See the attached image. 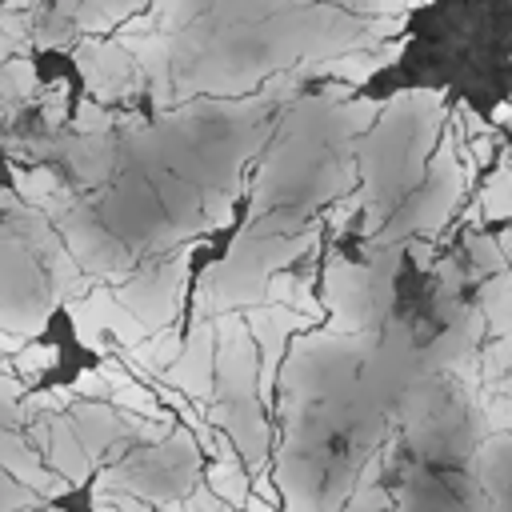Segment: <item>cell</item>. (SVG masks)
Masks as SVG:
<instances>
[{
	"instance_id": "6da1fadb",
	"label": "cell",
	"mask_w": 512,
	"mask_h": 512,
	"mask_svg": "<svg viewBox=\"0 0 512 512\" xmlns=\"http://www.w3.org/2000/svg\"><path fill=\"white\" fill-rule=\"evenodd\" d=\"M212 324H196L192 328V340L180 348L176 364L164 368V384L180 388L184 396L192 400H212Z\"/></svg>"
},
{
	"instance_id": "2e32d148",
	"label": "cell",
	"mask_w": 512,
	"mask_h": 512,
	"mask_svg": "<svg viewBox=\"0 0 512 512\" xmlns=\"http://www.w3.org/2000/svg\"><path fill=\"white\" fill-rule=\"evenodd\" d=\"M252 492H256L260 500H268V504H276V500H280V496H276V484H272L268 476H260V472H256V480H252Z\"/></svg>"
},
{
	"instance_id": "52a82bcc",
	"label": "cell",
	"mask_w": 512,
	"mask_h": 512,
	"mask_svg": "<svg viewBox=\"0 0 512 512\" xmlns=\"http://www.w3.org/2000/svg\"><path fill=\"white\" fill-rule=\"evenodd\" d=\"M484 400V424L492 432H512V396H480Z\"/></svg>"
},
{
	"instance_id": "ffe728a7",
	"label": "cell",
	"mask_w": 512,
	"mask_h": 512,
	"mask_svg": "<svg viewBox=\"0 0 512 512\" xmlns=\"http://www.w3.org/2000/svg\"><path fill=\"white\" fill-rule=\"evenodd\" d=\"M412 256H416V264L424 268V264H428V244H412Z\"/></svg>"
},
{
	"instance_id": "4fadbf2b",
	"label": "cell",
	"mask_w": 512,
	"mask_h": 512,
	"mask_svg": "<svg viewBox=\"0 0 512 512\" xmlns=\"http://www.w3.org/2000/svg\"><path fill=\"white\" fill-rule=\"evenodd\" d=\"M372 116H376V104H368V100H356L344 108V120L352 124V132H364L372 124Z\"/></svg>"
},
{
	"instance_id": "3957f363",
	"label": "cell",
	"mask_w": 512,
	"mask_h": 512,
	"mask_svg": "<svg viewBox=\"0 0 512 512\" xmlns=\"http://www.w3.org/2000/svg\"><path fill=\"white\" fill-rule=\"evenodd\" d=\"M208 488H212L224 504H232V508H244L248 496H252V480L240 472V460H216V464L208 468Z\"/></svg>"
},
{
	"instance_id": "8fae6325",
	"label": "cell",
	"mask_w": 512,
	"mask_h": 512,
	"mask_svg": "<svg viewBox=\"0 0 512 512\" xmlns=\"http://www.w3.org/2000/svg\"><path fill=\"white\" fill-rule=\"evenodd\" d=\"M296 280L288 276V272H276V276H268V304H288L292 308V300H296Z\"/></svg>"
},
{
	"instance_id": "9a60e30c",
	"label": "cell",
	"mask_w": 512,
	"mask_h": 512,
	"mask_svg": "<svg viewBox=\"0 0 512 512\" xmlns=\"http://www.w3.org/2000/svg\"><path fill=\"white\" fill-rule=\"evenodd\" d=\"M472 164H488L492 160V136L488 132H480V136H472V156H468Z\"/></svg>"
},
{
	"instance_id": "277c9868",
	"label": "cell",
	"mask_w": 512,
	"mask_h": 512,
	"mask_svg": "<svg viewBox=\"0 0 512 512\" xmlns=\"http://www.w3.org/2000/svg\"><path fill=\"white\" fill-rule=\"evenodd\" d=\"M512 372V336H496L484 352H480V376L488 380V384H496L500 376H508Z\"/></svg>"
},
{
	"instance_id": "ba28073f",
	"label": "cell",
	"mask_w": 512,
	"mask_h": 512,
	"mask_svg": "<svg viewBox=\"0 0 512 512\" xmlns=\"http://www.w3.org/2000/svg\"><path fill=\"white\" fill-rule=\"evenodd\" d=\"M180 512H240V508L224 504V500L204 484V488H192V492L180 500Z\"/></svg>"
},
{
	"instance_id": "e0dca14e",
	"label": "cell",
	"mask_w": 512,
	"mask_h": 512,
	"mask_svg": "<svg viewBox=\"0 0 512 512\" xmlns=\"http://www.w3.org/2000/svg\"><path fill=\"white\" fill-rule=\"evenodd\" d=\"M16 396H20V384H16V376L0 372V404H8V400H16Z\"/></svg>"
},
{
	"instance_id": "8992f818",
	"label": "cell",
	"mask_w": 512,
	"mask_h": 512,
	"mask_svg": "<svg viewBox=\"0 0 512 512\" xmlns=\"http://www.w3.org/2000/svg\"><path fill=\"white\" fill-rule=\"evenodd\" d=\"M472 260H476V268L488 272V276H496V272L508 268V260L500 256V240H488V236H476V240H472Z\"/></svg>"
},
{
	"instance_id": "30bf717a",
	"label": "cell",
	"mask_w": 512,
	"mask_h": 512,
	"mask_svg": "<svg viewBox=\"0 0 512 512\" xmlns=\"http://www.w3.org/2000/svg\"><path fill=\"white\" fill-rule=\"evenodd\" d=\"M76 124H80L84 132H104V128H112V116H108L104 108H96L92 100H84V104L76 108Z\"/></svg>"
},
{
	"instance_id": "7a4b0ae2",
	"label": "cell",
	"mask_w": 512,
	"mask_h": 512,
	"mask_svg": "<svg viewBox=\"0 0 512 512\" xmlns=\"http://www.w3.org/2000/svg\"><path fill=\"white\" fill-rule=\"evenodd\" d=\"M480 316L492 336H512V272H496L480 284Z\"/></svg>"
},
{
	"instance_id": "ac0fdd59",
	"label": "cell",
	"mask_w": 512,
	"mask_h": 512,
	"mask_svg": "<svg viewBox=\"0 0 512 512\" xmlns=\"http://www.w3.org/2000/svg\"><path fill=\"white\" fill-rule=\"evenodd\" d=\"M244 512H276V504H268V500H260V496L252 492L248 504H244Z\"/></svg>"
},
{
	"instance_id": "5b68a950",
	"label": "cell",
	"mask_w": 512,
	"mask_h": 512,
	"mask_svg": "<svg viewBox=\"0 0 512 512\" xmlns=\"http://www.w3.org/2000/svg\"><path fill=\"white\" fill-rule=\"evenodd\" d=\"M52 364H56V348L52 344H28V348L16 352V372H24V376H40Z\"/></svg>"
},
{
	"instance_id": "d6986e66",
	"label": "cell",
	"mask_w": 512,
	"mask_h": 512,
	"mask_svg": "<svg viewBox=\"0 0 512 512\" xmlns=\"http://www.w3.org/2000/svg\"><path fill=\"white\" fill-rule=\"evenodd\" d=\"M492 120H496V124H508V120H512V100H504V104H496V112H492Z\"/></svg>"
},
{
	"instance_id": "7c38bea8",
	"label": "cell",
	"mask_w": 512,
	"mask_h": 512,
	"mask_svg": "<svg viewBox=\"0 0 512 512\" xmlns=\"http://www.w3.org/2000/svg\"><path fill=\"white\" fill-rule=\"evenodd\" d=\"M64 108H68V84H64V80H56V84H52V96L44 100V120L56 128V124L64 120Z\"/></svg>"
},
{
	"instance_id": "5bb4252c",
	"label": "cell",
	"mask_w": 512,
	"mask_h": 512,
	"mask_svg": "<svg viewBox=\"0 0 512 512\" xmlns=\"http://www.w3.org/2000/svg\"><path fill=\"white\" fill-rule=\"evenodd\" d=\"M404 28V12L400 16H376L372 24H368V36L372 40H388V36H396Z\"/></svg>"
},
{
	"instance_id": "9c48e42d",
	"label": "cell",
	"mask_w": 512,
	"mask_h": 512,
	"mask_svg": "<svg viewBox=\"0 0 512 512\" xmlns=\"http://www.w3.org/2000/svg\"><path fill=\"white\" fill-rule=\"evenodd\" d=\"M72 392H80V396H92V400H104V396H112V388H108V380L100 376V368H88V372H80V376H76V384H72Z\"/></svg>"
},
{
	"instance_id": "44dd1931",
	"label": "cell",
	"mask_w": 512,
	"mask_h": 512,
	"mask_svg": "<svg viewBox=\"0 0 512 512\" xmlns=\"http://www.w3.org/2000/svg\"><path fill=\"white\" fill-rule=\"evenodd\" d=\"M492 388H496V392H504V396H512V372H508V376H500Z\"/></svg>"
}]
</instances>
